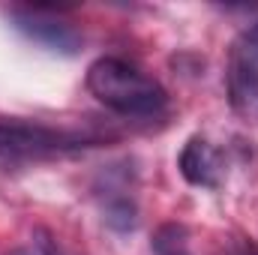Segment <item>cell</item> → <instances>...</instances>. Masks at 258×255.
Returning a JSON list of instances; mask_svg holds the SVG:
<instances>
[{"instance_id": "cell-1", "label": "cell", "mask_w": 258, "mask_h": 255, "mask_svg": "<svg viewBox=\"0 0 258 255\" xmlns=\"http://www.w3.org/2000/svg\"><path fill=\"white\" fill-rule=\"evenodd\" d=\"M87 90L123 117H156L168 105L162 84L120 57L93 60L87 69Z\"/></svg>"}, {"instance_id": "cell-5", "label": "cell", "mask_w": 258, "mask_h": 255, "mask_svg": "<svg viewBox=\"0 0 258 255\" xmlns=\"http://www.w3.org/2000/svg\"><path fill=\"white\" fill-rule=\"evenodd\" d=\"M105 183L99 186V198H102V219L108 228L114 231H132L138 225V204L135 195L129 189L126 177H114V171H108L102 177Z\"/></svg>"}, {"instance_id": "cell-3", "label": "cell", "mask_w": 258, "mask_h": 255, "mask_svg": "<svg viewBox=\"0 0 258 255\" xmlns=\"http://www.w3.org/2000/svg\"><path fill=\"white\" fill-rule=\"evenodd\" d=\"M9 21L12 27L27 36L30 42L54 51V54H78L81 51V33L63 21L60 15H54L51 9H42V6H27V9H12L9 12Z\"/></svg>"}, {"instance_id": "cell-2", "label": "cell", "mask_w": 258, "mask_h": 255, "mask_svg": "<svg viewBox=\"0 0 258 255\" xmlns=\"http://www.w3.org/2000/svg\"><path fill=\"white\" fill-rule=\"evenodd\" d=\"M87 147L78 132L51 129L30 120H0V171H21L48 159H60Z\"/></svg>"}, {"instance_id": "cell-7", "label": "cell", "mask_w": 258, "mask_h": 255, "mask_svg": "<svg viewBox=\"0 0 258 255\" xmlns=\"http://www.w3.org/2000/svg\"><path fill=\"white\" fill-rule=\"evenodd\" d=\"M36 246H39V255H72L63 243H60L54 234H48L45 228L36 231Z\"/></svg>"}, {"instance_id": "cell-6", "label": "cell", "mask_w": 258, "mask_h": 255, "mask_svg": "<svg viewBox=\"0 0 258 255\" xmlns=\"http://www.w3.org/2000/svg\"><path fill=\"white\" fill-rule=\"evenodd\" d=\"M177 165H180V174L186 177V183H192V186H216V153L201 135H192L183 144Z\"/></svg>"}, {"instance_id": "cell-8", "label": "cell", "mask_w": 258, "mask_h": 255, "mask_svg": "<svg viewBox=\"0 0 258 255\" xmlns=\"http://www.w3.org/2000/svg\"><path fill=\"white\" fill-rule=\"evenodd\" d=\"M231 255H258V249H252V246H237Z\"/></svg>"}, {"instance_id": "cell-4", "label": "cell", "mask_w": 258, "mask_h": 255, "mask_svg": "<svg viewBox=\"0 0 258 255\" xmlns=\"http://www.w3.org/2000/svg\"><path fill=\"white\" fill-rule=\"evenodd\" d=\"M228 96L234 108L258 102V18L234 39L228 54Z\"/></svg>"}]
</instances>
